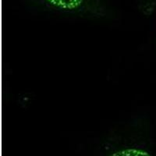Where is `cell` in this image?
Listing matches in <instances>:
<instances>
[{
	"mask_svg": "<svg viewBox=\"0 0 156 156\" xmlns=\"http://www.w3.org/2000/svg\"><path fill=\"white\" fill-rule=\"evenodd\" d=\"M140 9L144 14H151L156 5V0H139Z\"/></svg>",
	"mask_w": 156,
	"mask_h": 156,
	"instance_id": "3957f363",
	"label": "cell"
},
{
	"mask_svg": "<svg viewBox=\"0 0 156 156\" xmlns=\"http://www.w3.org/2000/svg\"><path fill=\"white\" fill-rule=\"evenodd\" d=\"M37 5L62 14L104 17L106 8L102 0H33Z\"/></svg>",
	"mask_w": 156,
	"mask_h": 156,
	"instance_id": "6da1fadb",
	"label": "cell"
},
{
	"mask_svg": "<svg viewBox=\"0 0 156 156\" xmlns=\"http://www.w3.org/2000/svg\"><path fill=\"white\" fill-rule=\"evenodd\" d=\"M108 156H154V154L142 146L129 145L115 149Z\"/></svg>",
	"mask_w": 156,
	"mask_h": 156,
	"instance_id": "7a4b0ae2",
	"label": "cell"
}]
</instances>
